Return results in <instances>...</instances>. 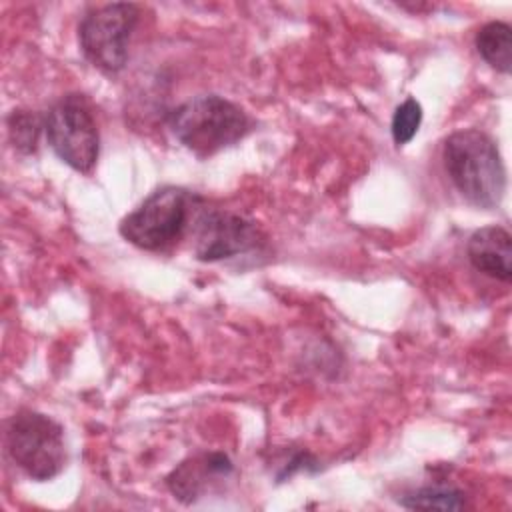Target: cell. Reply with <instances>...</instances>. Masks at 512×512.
<instances>
[{"instance_id": "cell-4", "label": "cell", "mask_w": 512, "mask_h": 512, "mask_svg": "<svg viewBox=\"0 0 512 512\" xmlns=\"http://www.w3.org/2000/svg\"><path fill=\"white\" fill-rule=\"evenodd\" d=\"M194 200L184 188H158L120 222V234L142 250H164L186 232Z\"/></svg>"}, {"instance_id": "cell-11", "label": "cell", "mask_w": 512, "mask_h": 512, "mask_svg": "<svg viewBox=\"0 0 512 512\" xmlns=\"http://www.w3.org/2000/svg\"><path fill=\"white\" fill-rule=\"evenodd\" d=\"M400 504L412 510H460L464 508V494L450 486H424L408 496H402Z\"/></svg>"}, {"instance_id": "cell-7", "label": "cell", "mask_w": 512, "mask_h": 512, "mask_svg": "<svg viewBox=\"0 0 512 512\" xmlns=\"http://www.w3.org/2000/svg\"><path fill=\"white\" fill-rule=\"evenodd\" d=\"M260 230L254 222L224 210H204L194 224V254L202 262H218L254 250Z\"/></svg>"}, {"instance_id": "cell-12", "label": "cell", "mask_w": 512, "mask_h": 512, "mask_svg": "<svg viewBox=\"0 0 512 512\" xmlns=\"http://www.w3.org/2000/svg\"><path fill=\"white\" fill-rule=\"evenodd\" d=\"M44 124L30 110H14L8 116V134L14 148L22 154H30L38 146V136Z\"/></svg>"}, {"instance_id": "cell-13", "label": "cell", "mask_w": 512, "mask_h": 512, "mask_svg": "<svg viewBox=\"0 0 512 512\" xmlns=\"http://www.w3.org/2000/svg\"><path fill=\"white\" fill-rule=\"evenodd\" d=\"M422 122V106L416 98H406L402 104L396 106L392 116V138L396 146L408 144Z\"/></svg>"}, {"instance_id": "cell-6", "label": "cell", "mask_w": 512, "mask_h": 512, "mask_svg": "<svg viewBox=\"0 0 512 512\" xmlns=\"http://www.w3.org/2000/svg\"><path fill=\"white\" fill-rule=\"evenodd\" d=\"M138 22V6L128 2L104 4L88 12L78 26L84 56L106 74H116L128 60L130 36Z\"/></svg>"}, {"instance_id": "cell-8", "label": "cell", "mask_w": 512, "mask_h": 512, "mask_svg": "<svg viewBox=\"0 0 512 512\" xmlns=\"http://www.w3.org/2000/svg\"><path fill=\"white\" fill-rule=\"evenodd\" d=\"M470 264L496 280L512 278V236L502 226H484L476 230L466 246Z\"/></svg>"}, {"instance_id": "cell-2", "label": "cell", "mask_w": 512, "mask_h": 512, "mask_svg": "<svg viewBox=\"0 0 512 512\" xmlns=\"http://www.w3.org/2000/svg\"><path fill=\"white\" fill-rule=\"evenodd\" d=\"M170 130L182 146L206 158L242 140L250 132V118L238 104L218 94H202L170 114Z\"/></svg>"}, {"instance_id": "cell-9", "label": "cell", "mask_w": 512, "mask_h": 512, "mask_svg": "<svg viewBox=\"0 0 512 512\" xmlns=\"http://www.w3.org/2000/svg\"><path fill=\"white\" fill-rule=\"evenodd\" d=\"M232 472V462L222 452H210L182 462L166 478L170 492L180 502H194L208 488L210 478L228 476Z\"/></svg>"}, {"instance_id": "cell-10", "label": "cell", "mask_w": 512, "mask_h": 512, "mask_svg": "<svg viewBox=\"0 0 512 512\" xmlns=\"http://www.w3.org/2000/svg\"><path fill=\"white\" fill-rule=\"evenodd\" d=\"M476 50L494 70L508 74L512 68V28L506 22L494 20L476 32Z\"/></svg>"}, {"instance_id": "cell-3", "label": "cell", "mask_w": 512, "mask_h": 512, "mask_svg": "<svg viewBox=\"0 0 512 512\" xmlns=\"http://www.w3.org/2000/svg\"><path fill=\"white\" fill-rule=\"evenodd\" d=\"M6 450L12 462L38 482L52 480L66 466L62 426L36 410H18L8 420Z\"/></svg>"}, {"instance_id": "cell-5", "label": "cell", "mask_w": 512, "mask_h": 512, "mask_svg": "<svg viewBox=\"0 0 512 512\" xmlns=\"http://www.w3.org/2000/svg\"><path fill=\"white\" fill-rule=\"evenodd\" d=\"M44 130L56 156L78 172H90L98 160L100 136L90 106L80 94L62 96L46 114Z\"/></svg>"}, {"instance_id": "cell-1", "label": "cell", "mask_w": 512, "mask_h": 512, "mask_svg": "<svg viewBox=\"0 0 512 512\" xmlns=\"http://www.w3.org/2000/svg\"><path fill=\"white\" fill-rule=\"evenodd\" d=\"M444 168L466 202L496 208L506 192V168L496 142L478 128L452 132L442 150Z\"/></svg>"}]
</instances>
